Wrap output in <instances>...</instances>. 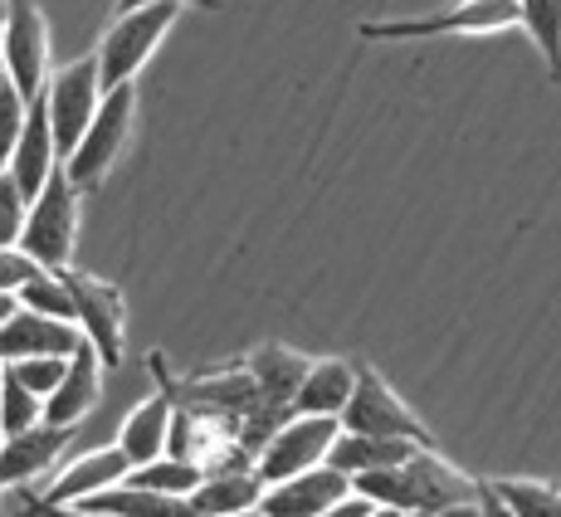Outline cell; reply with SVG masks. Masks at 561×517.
<instances>
[{"label": "cell", "instance_id": "1", "mask_svg": "<svg viewBox=\"0 0 561 517\" xmlns=\"http://www.w3.org/2000/svg\"><path fill=\"white\" fill-rule=\"evenodd\" d=\"M352 489L371 503H386V508L401 513H439L449 503H469L479 498V479H469L463 469H455L435 445H420L405 464L396 469H371L362 479H352Z\"/></svg>", "mask_w": 561, "mask_h": 517}, {"label": "cell", "instance_id": "2", "mask_svg": "<svg viewBox=\"0 0 561 517\" xmlns=\"http://www.w3.org/2000/svg\"><path fill=\"white\" fill-rule=\"evenodd\" d=\"M79 186L69 181V171H54L35 200H30L25 230H20V250L35 258L39 268H69L73 250H79Z\"/></svg>", "mask_w": 561, "mask_h": 517}, {"label": "cell", "instance_id": "3", "mask_svg": "<svg viewBox=\"0 0 561 517\" xmlns=\"http://www.w3.org/2000/svg\"><path fill=\"white\" fill-rule=\"evenodd\" d=\"M133 123H137V83H117V89L103 93L99 113H93L89 133L79 137V147L64 157V171H69L73 186L79 191L103 186L107 171H113L117 157H123L127 137H133Z\"/></svg>", "mask_w": 561, "mask_h": 517}, {"label": "cell", "instance_id": "4", "mask_svg": "<svg viewBox=\"0 0 561 517\" xmlns=\"http://www.w3.org/2000/svg\"><path fill=\"white\" fill-rule=\"evenodd\" d=\"M176 15H181V5H167V0H161V5H137V10H123V15H113L103 45L93 49L103 89L137 83V73L147 69V59H152L157 45L167 39V30L176 25Z\"/></svg>", "mask_w": 561, "mask_h": 517}, {"label": "cell", "instance_id": "5", "mask_svg": "<svg viewBox=\"0 0 561 517\" xmlns=\"http://www.w3.org/2000/svg\"><path fill=\"white\" fill-rule=\"evenodd\" d=\"M0 59L20 99H45L49 89V20L35 0H5V25H0Z\"/></svg>", "mask_w": 561, "mask_h": 517}, {"label": "cell", "instance_id": "6", "mask_svg": "<svg viewBox=\"0 0 561 517\" xmlns=\"http://www.w3.org/2000/svg\"><path fill=\"white\" fill-rule=\"evenodd\" d=\"M342 429H352V435H381V439H415V445H435L430 439V429L420 425V415L410 411L401 395L391 391V381H386L376 366L357 361V386H352V401L347 411L337 415Z\"/></svg>", "mask_w": 561, "mask_h": 517}, {"label": "cell", "instance_id": "7", "mask_svg": "<svg viewBox=\"0 0 561 517\" xmlns=\"http://www.w3.org/2000/svg\"><path fill=\"white\" fill-rule=\"evenodd\" d=\"M517 25V0H459L439 15L410 20H371L362 25V39H439V35H499Z\"/></svg>", "mask_w": 561, "mask_h": 517}, {"label": "cell", "instance_id": "8", "mask_svg": "<svg viewBox=\"0 0 561 517\" xmlns=\"http://www.w3.org/2000/svg\"><path fill=\"white\" fill-rule=\"evenodd\" d=\"M103 79H99V59L83 54V59L64 64V69L49 73V89H45V113L54 127V147H59V161L79 147V137L89 133L93 113L103 103Z\"/></svg>", "mask_w": 561, "mask_h": 517}, {"label": "cell", "instance_id": "9", "mask_svg": "<svg viewBox=\"0 0 561 517\" xmlns=\"http://www.w3.org/2000/svg\"><path fill=\"white\" fill-rule=\"evenodd\" d=\"M59 278L69 284L79 337L99 352L103 366H117L123 361V328H127V303H123V294H117V284L83 274V268H73V264L59 268Z\"/></svg>", "mask_w": 561, "mask_h": 517}, {"label": "cell", "instance_id": "10", "mask_svg": "<svg viewBox=\"0 0 561 517\" xmlns=\"http://www.w3.org/2000/svg\"><path fill=\"white\" fill-rule=\"evenodd\" d=\"M337 415H288L274 435L264 439V449L254 455V473L264 483L278 479H294L304 469L328 464V449L337 439Z\"/></svg>", "mask_w": 561, "mask_h": 517}, {"label": "cell", "instance_id": "11", "mask_svg": "<svg viewBox=\"0 0 561 517\" xmlns=\"http://www.w3.org/2000/svg\"><path fill=\"white\" fill-rule=\"evenodd\" d=\"M127 473H133V464H127V455L117 445L83 449L79 459H69V464L54 473V483L39 493L35 503H30V513H35V508H69V503H83V498H93V493L123 483Z\"/></svg>", "mask_w": 561, "mask_h": 517}, {"label": "cell", "instance_id": "12", "mask_svg": "<svg viewBox=\"0 0 561 517\" xmlns=\"http://www.w3.org/2000/svg\"><path fill=\"white\" fill-rule=\"evenodd\" d=\"M73 429L79 425H49V420H39V425L0 439V489H25L39 473H49L59 464L64 449L73 445Z\"/></svg>", "mask_w": 561, "mask_h": 517}, {"label": "cell", "instance_id": "13", "mask_svg": "<svg viewBox=\"0 0 561 517\" xmlns=\"http://www.w3.org/2000/svg\"><path fill=\"white\" fill-rule=\"evenodd\" d=\"M352 493V479L337 473L332 464H318V469H304L294 479H278V483H264V498L259 508L268 517H318L328 513L337 498Z\"/></svg>", "mask_w": 561, "mask_h": 517}, {"label": "cell", "instance_id": "14", "mask_svg": "<svg viewBox=\"0 0 561 517\" xmlns=\"http://www.w3.org/2000/svg\"><path fill=\"white\" fill-rule=\"evenodd\" d=\"M79 328L45 312L15 308L0 322V361H25V357H73L79 352Z\"/></svg>", "mask_w": 561, "mask_h": 517}, {"label": "cell", "instance_id": "15", "mask_svg": "<svg viewBox=\"0 0 561 517\" xmlns=\"http://www.w3.org/2000/svg\"><path fill=\"white\" fill-rule=\"evenodd\" d=\"M59 166L64 161H59V147H54V127H49L45 99H35L30 103V113H25V127H20L15 152H10V161H5V171H10V181L25 191V200H35Z\"/></svg>", "mask_w": 561, "mask_h": 517}, {"label": "cell", "instance_id": "16", "mask_svg": "<svg viewBox=\"0 0 561 517\" xmlns=\"http://www.w3.org/2000/svg\"><path fill=\"white\" fill-rule=\"evenodd\" d=\"M99 395H103V357L89 347V342H79L64 381L54 386V395L45 401V420L49 425H79L83 415H93Z\"/></svg>", "mask_w": 561, "mask_h": 517}, {"label": "cell", "instance_id": "17", "mask_svg": "<svg viewBox=\"0 0 561 517\" xmlns=\"http://www.w3.org/2000/svg\"><path fill=\"white\" fill-rule=\"evenodd\" d=\"M308 361L312 357L284 347V342H264V347H254L250 357H244V366H250V376H254L259 405H268V411H278V415H294V391H298V381H304Z\"/></svg>", "mask_w": 561, "mask_h": 517}, {"label": "cell", "instance_id": "18", "mask_svg": "<svg viewBox=\"0 0 561 517\" xmlns=\"http://www.w3.org/2000/svg\"><path fill=\"white\" fill-rule=\"evenodd\" d=\"M357 386V361L347 357H318L308 361L304 381L294 391V415H342Z\"/></svg>", "mask_w": 561, "mask_h": 517}, {"label": "cell", "instance_id": "19", "mask_svg": "<svg viewBox=\"0 0 561 517\" xmlns=\"http://www.w3.org/2000/svg\"><path fill=\"white\" fill-rule=\"evenodd\" d=\"M264 498V479L254 469H220V473H205L196 483V493H186L191 513L196 517H230L244 508H259Z\"/></svg>", "mask_w": 561, "mask_h": 517}, {"label": "cell", "instance_id": "20", "mask_svg": "<svg viewBox=\"0 0 561 517\" xmlns=\"http://www.w3.org/2000/svg\"><path fill=\"white\" fill-rule=\"evenodd\" d=\"M415 449H420L415 439H381V435H352V429H337V439H332V449H328V464L337 473H347V479H362V473H371V469L405 464Z\"/></svg>", "mask_w": 561, "mask_h": 517}, {"label": "cell", "instance_id": "21", "mask_svg": "<svg viewBox=\"0 0 561 517\" xmlns=\"http://www.w3.org/2000/svg\"><path fill=\"white\" fill-rule=\"evenodd\" d=\"M167 435H171V395L157 391L142 405H133V415L117 429V449L127 455V464H152L157 455H167Z\"/></svg>", "mask_w": 561, "mask_h": 517}, {"label": "cell", "instance_id": "22", "mask_svg": "<svg viewBox=\"0 0 561 517\" xmlns=\"http://www.w3.org/2000/svg\"><path fill=\"white\" fill-rule=\"evenodd\" d=\"M83 508H99L113 517H196L186 498L176 493H152V489H133V483H113V489L83 498Z\"/></svg>", "mask_w": 561, "mask_h": 517}, {"label": "cell", "instance_id": "23", "mask_svg": "<svg viewBox=\"0 0 561 517\" xmlns=\"http://www.w3.org/2000/svg\"><path fill=\"white\" fill-rule=\"evenodd\" d=\"M517 25L533 35L552 83H561V0H517Z\"/></svg>", "mask_w": 561, "mask_h": 517}, {"label": "cell", "instance_id": "24", "mask_svg": "<svg viewBox=\"0 0 561 517\" xmlns=\"http://www.w3.org/2000/svg\"><path fill=\"white\" fill-rule=\"evenodd\" d=\"M513 517H561V483L547 479H489Z\"/></svg>", "mask_w": 561, "mask_h": 517}, {"label": "cell", "instance_id": "25", "mask_svg": "<svg viewBox=\"0 0 561 517\" xmlns=\"http://www.w3.org/2000/svg\"><path fill=\"white\" fill-rule=\"evenodd\" d=\"M205 473L191 464V459H176V455H157L152 464H137L127 473L123 483H133V489H152V493H176V498H186V493H196V483Z\"/></svg>", "mask_w": 561, "mask_h": 517}, {"label": "cell", "instance_id": "26", "mask_svg": "<svg viewBox=\"0 0 561 517\" xmlns=\"http://www.w3.org/2000/svg\"><path fill=\"white\" fill-rule=\"evenodd\" d=\"M20 308L30 312H45V318H59V322H73V298H69V284L59 278V268H39L25 288H20Z\"/></svg>", "mask_w": 561, "mask_h": 517}, {"label": "cell", "instance_id": "27", "mask_svg": "<svg viewBox=\"0 0 561 517\" xmlns=\"http://www.w3.org/2000/svg\"><path fill=\"white\" fill-rule=\"evenodd\" d=\"M39 420H45V401L35 391H25L15 376H0V439L20 435V429L39 425Z\"/></svg>", "mask_w": 561, "mask_h": 517}, {"label": "cell", "instance_id": "28", "mask_svg": "<svg viewBox=\"0 0 561 517\" xmlns=\"http://www.w3.org/2000/svg\"><path fill=\"white\" fill-rule=\"evenodd\" d=\"M69 371V357H25V361H5V376H15L25 391H35L39 401H49L54 386Z\"/></svg>", "mask_w": 561, "mask_h": 517}, {"label": "cell", "instance_id": "29", "mask_svg": "<svg viewBox=\"0 0 561 517\" xmlns=\"http://www.w3.org/2000/svg\"><path fill=\"white\" fill-rule=\"evenodd\" d=\"M25 215H30L25 191H20L15 181H10V171H0V250H5V244H20Z\"/></svg>", "mask_w": 561, "mask_h": 517}, {"label": "cell", "instance_id": "30", "mask_svg": "<svg viewBox=\"0 0 561 517\" xmlns=\"http://www.w3.org/2000/svg\"><path fill=\"white\" fill-rule=\"evenodd\" d=\"M25 113H30V99H20L15 83H5V89H0V171H5L10 152H15V142H20Z\"/></svg>", "mask_w": 561, "mask_h": 517}, {"label": "cell", "instance_id": "31", "mask_svg": "<svg viewBox=\"0 0 561 517\" xmlns=\"http://www.w3.org/2000/svg\"><path fill=\"white\" fill-rule=\"evenodd\" d=\"M35 274H39V264L20 250V244H5V250H0V294H20Z\"/></svg>", "mask_w": 561, "mask_h": 517}, {"label": "cell", "instance_id": "32", "mask_svg": "<svg viewBox=\"0 0 561 517\" xmlns=\"http://www.w3.org/2000/svg\"><path fill=\"white\" fill-rule=\"evenodd\" d=\"M366 513H371V498H362V493L352 489L347 498H337L328 513H318V517H366Z\"/></svg>", "mask_w": 561, "mask_h": 517}, {"label": "cell", "instance_id": "33", "mask_svg": "<svg viewBox=\"0 0 561 517\" xmlns=\"http://www.w3.org/2000/svg\"><path fill=\"white\" fill-rule=\"evenodd\" d=\"M479 513H483V517H513L508 503H503L499 493L489 489V479H479Z\"/></svg>", "mask_w": 561, "mask_h": 517}, {"label": "cell", "instance_id": "34", "mask_svg": "<svg viewBox=\"0 0 561 517\" xmlns=\"http://www.w3.org/2000/svg\"><path fill=\"white\" fill-rule=\"evenodd\" d=\"M25 517H113V513H99V508H83V503H69V508H35Z\"/></svg>", "mask_w": 561, "mask_h": 517}, {"label": "cell", "instance_id": "35", "mask_svg": "<svg viewBox=\"0 0 561 517\" xmlns=\"http://www.w3.org/2000/svg\"><path fill=\"white\" fill-rule=\"evenodd\" d=\"M137 5H161V0H117V15ZM167 5H201V10H220V0H167Z\"/></svg>", "mask_w": 561, "mask_h": 517}, {"label": "cell", "instance_id": "36", "mask_svg": "<svg viewBox=\"0 0 561 517\" xmlns=\"http://www.w3.org/2000/svg\"><path fill=\"white\" fill-rule=\"evenodd\" d=\"M435 517H483V513H479V498H469V503H449V508H439Z\"/></svg>", "mask_w": 561, "mask_h": 517}, {"label": "cell", "instance_id": "37", "mask_svg": "<svg viewBox=\"0 0 561 517\" xmlns=\"http://www.w3.org/2000/svg\"><path fill=\"white\" fill-rule=\"evenodd\" d=\"M15 308H20V298H15V294H0V322H5Z\"/></svg>", "mask_w": 561, "mask_h": 517}, {"label": "cell", "instance_id": "38", "mask_svg": "<svg viewBox=\"0 0 561 517\" xmlns=\"http://www.w3.org/2000/svg\"><path fill=\"white\" fill-rule=\"evenodd\" d=\"M366 517H401V508H386V503H371V513Z\"/></svg>", "mask_w": 561, "mask_h": 517}, {"label": "cell", "instance_id": "39", "mask_svg": "<svg viewBox=\"0 0 561 517\" xmlns=\"http://www.w3.org/2000/svg\"><path fill=\"white\" fill-rule=\"evenodd\" d=\"M230 517H268L264 508H244V513H230Z\"/></svg>", "mask_w": 561, "mask_h": 517}, {"label": "cell", "instance_id": "40", "mask_svg": "<svg viewBox=\"0 0 561 517\" xmlns=\"http://www.w3.org/2000/svg\"><path fill=\"white\" fill-rule=\"evenodd\" d=\"M5 83H10V73H5V59H0V89H5Z\"/></svg>", "mask_w": 561, "mask_h": 517}, {"label": "cell", "instance_id": "41", "mask_svg": "<svg viewBox=\"0 0 561 517\" xmlns=\"http://www.w3.org/2000/svg\"><path fill=\"white\" fill-rule=\"evenodd\" d=\"M401 517H435V513H420V508H415V513H401Z\"/></svg>", "mask_w": 561, "mask_h": 517}, {"label": "cell", "instance_id": "42", "mask_svg": "<svg viewBox=\"0 0 561 517\" xmlns=\"http://www.w3.org/2000/svg\"><path fill=\"white\" fill-rule=\"evenodd\" d=\"M0 25H5V0H0Z\"/></svg>", "mask_w": 561, "mask_h": 517}, {"label": "cell", "instance_id": "43", "mask_svg": "<svg viewBox=\"0 0 561 517\" xmlns=\"http://www.w3.org/2000/svg\"><path fill=\"white\" fill-rule=\"evenodd\" d=\"M0 376H5V361H0Z\"/></svg>", "mask_w": 561, "mask_h": 517}]
</instances>
